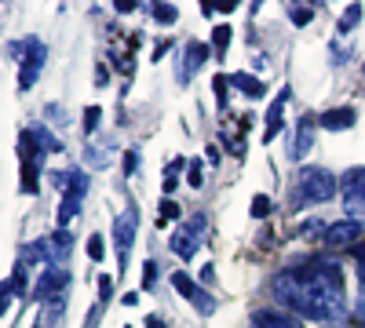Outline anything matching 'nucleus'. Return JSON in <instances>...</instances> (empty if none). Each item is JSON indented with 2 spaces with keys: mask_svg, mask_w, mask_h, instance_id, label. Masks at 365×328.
I'll list each match as a JSON object with an SVG mask.
<instances>
[{
  "mask_svg": "<svg viewBox=\"0 0 365 328\" xmlns=\"http://www.w3.org/2000/svg\"><path fill=\"white\" fill-rule=\"evenodd\" d=\"M274 295L307 321H336L347 310L344 270L332 259H299L274 277Z\"/></svg>",
  "mask_w": 365,
  "mask_h": 328,
  "instance_id": "1",
  "label": "nucleus"
},
{
  "mask_svg": "<svg viewBox=\"0 0 365 328\" xmlns=\"http://www.w3.org/2000/svg\"><path fill=\"white\" fill-rule=\"evenodd\" d=\"M332 194H336V175L325 168H303L296 183L289 186V208L299 212V208H311V204H325Z\"/></svg>",
  "mask_w": 365,
  "mask_h": 328,
  "instance_id": "2",
  "label": "nucleus"
},
{
  "mask_svg": "<svg viewBox=\"0 0 365 328\" xmlns=\"http://www.w3.org/2000/svg\"><path fill=\"white\" fill-rule=\"evenodd\" d=\"M41 142L34 139V132L22 128L19 132V157H22V194H37L41 190Z\"/></svg>",
  "mask_w": 365,
  "mask_h": 328,
  "instance_id": "3",
  "label": "nucleus"
},
{
  "mask_svg": "<svg viewBox=\"0 0 365 328\" xmlns=\"http://www.w3.org/2000/svg\"><path fill=\"white\" fill-rule=\"evenodd\" d=\"M205 230H208L205 216H201V212H194L187 223L175 226V233L168 237L172 252H175L179 259H194V255H197V248H201V241H205Z\"/></svg>",
  "mask_w": 365,
  "mask_h": 328,
  "instance_id": "4",
  "label": "nucleus"
},
{
  "mask_svg": "<svg viewBox=\"0 0 365 328\" xmlns=\"http://www.w3.org/2000/svg\"><path fill=\"white\" fill-rule=\"evenodd\" d=\"M135 230H139V208L128 204L125 212L113 219V245H117V263H120L117 270H125V259H128V252L135 245Z\"/></svg>",
  "mask_w": 365,
  "mask_h": 328,
  "instance_id": "5",
  "label": "nucleus"
},
{
  "mask_svg": "<svg viewBox=\"0 0 365 328\" xmlns=\"http://www.w3.org/2000/svg\"><path fill=\"white\" fill-rule=\"evenodd\" d=\"M344 208L351 223H365V168L344 171Z\"/></svg>",
  "mask_w": 365,
  "mask_h": 328,
  "instance_id": "6",
  "label": "nucleus"
},
{
  "mask_svg": "<svg viewBox=\"0 0 365 328\" xmlns=\"http://www.w3.org/2000/svg\"><path fill=\"white\" fill-rule=\"evenodd\" d=\"M22 51H26V58H22V70H19V88L22 92H29V88L37 84V77H41V70H44V44L37 41V37H29V41H22Z\"/></svg>",
  "mask_w": 365,
  "mask_h": 328,
  "instance_id": "7",
  "label": "nucleus"
},
{
  "mask_svg": "<svg viewBox=\"0 0 365 328\" xmlns=\"http://www.w3.org/2000/svg\"><path fill=\"white\" fill-rule=\"evenodd\" d=\"M66 285H70V274L63 270V266H48L44 277L37 281V288L29 292V300H34V303H51V300H55V295L63 292Z\"/></svg>",
  "mask_w": 365,
  "mask_h": 328,
  "instance_id": "8",
  "label": "nucleus"
},
{
  "mask_svg": "<svg viewBox=\"0 0 365 328\" xmlns=\"http://www.w3.org/2000/svg\"><path fill=\"white\" fill-rule=\"evenodd\" d=\"M314 117H299V125H296V139H292V146H289V157L292 161H303L311 150H314Z\"/></svg>",
  "mask_w": 365,
  "mask_h": 328,
  "instance_id": "9",
  "label": "nucleus"
},
{
  "mask_svg": "<svg viewBox=\"0 0 365 328\" xmlns=\"http://www.w3.org/2000/svg\"><path fill=\"white\" fill-rule=\"evenodd\" d=\"M358 233H361V223H351V219H344V223H332V226L325 230V237H322V241H325L329 248H351V245L358 241Z\"/></svg>",
  "mask_w": 365,
  "mask_h": 328,
  "instance_id": "10",
  "label": "nucleus"
},
{
  "mask_svg": "<svg viewBox=\"0 0 365 328\" xmlns=\"http://www.w3.org/2000/svg\"><path fill=\"white\" fill-rule=\"evenodd\" d=\"M354 121H358V113H354L351 106H340V110H325V113L318 117V125H322L325 132H344V128H354Z\"/></svg>",
  "mask_w": 365,
  "mask_h": 328,
  "instance_id": "11",
  "label": "nucleus"
},
{
  "mask_svg": "<svg viewBox=\"0 0 365 328\" xmlns=\"http://www.w3.org/2000/svg\"><path fill=\"white\" fill-rule=\"evenodd\" d=\"M208 58V48L201 44V41H190L187 44V58H182V70H179V84H190V77H194V70Z\"/></svg>",
  "mask_w": 365,
  "mask_h": 328,
  "instance_id": "12",
  "label": "nucleus"
},
{
  "mask_svg": "<svg viewBox=\"0 0 365 328\" xmlns=\"http://www.w3.org/2000/svg\"><path fill=\"white\" fill-rule=\"evenodd\" d=\"M289 95H292V92H289V88H285V92H282L278 99L270 102V110H267V132H263V142H270L274 135L282 132V121H285L282 113H285V102H289Z\"/></svg>",
  "mask_w": 365,
  "mask_h": 328,
  "instance_id": "13",
  "label": "nucleus"
},
{
  "mask_svg": "<svg viewBox=\"0 0 365 328\" xmlns=\"http://www.w3.org/2000/svg\"><path fill=\"white\" fill-rule=\"evenodd\" d=\"M70 233L66 230H55L51 233V241H48V252H51V263L58 266V263H66V255H70Z\"/></svg>",
  "mask_w": 365,
  "mask_h": 328,
  "instance_id": "14",
  "label": "nucleus"
},
{
  "mask_svg": "<svg viewBox=\"0 0 365 328\" xmlns=\"http://www.w3.org/2000/svg\"><path fill=\"white\" fill-rule=\"evenodd\" d=\"M230 84H234V88H241V92H245L249 99H259V95H263V80H259V77H252V73H234V77H230Z\"/></svg>",
  "mask_w": 365,
  "mask_h": 328,
  "instance_id": "15",
  "label": "nucleus"
},
{
  "mask_svg": "<svg viewBox=\"0 0 365 328\" xmlns=\"http://www.w3.org/2000/svg\"><path fill=\"white\" fill-rule=\"evenodd\" d=\"M81 201H84V197H63V204H58V216H55V223H58V226L73 223V219L81 216Z\"/></svg>",
  "mask_w": 365,
  "mask_h": 328,
  "instance_id": "16",
  "label": "nucleus"
},
{
  "mask_svg": "<svg viewBox=\"0 0 365 328\" xmlns=\"http://www.w3.org/2000/svg\"><path fill=\"white\" fill-rule=\"evenodd\" d=\"M172 288L182 295V300H190V303H194L197 295H201V288H197V285H194L187 274H182V270H175V274H172Z\"/></svg>",
  "mask_w": 365,
  "mask_h": 328,
  "instance_id": "17",
  "label": "nucleus"
},
{
  "mask_svg": "<svg viewBox=\"0 0 365 328\" xmlns=\"http://www.w3.org/2000/svg\"><path fill=\"white\" fill-rule=\"evenodd\" d=\"M256 328H299L296 321L282 317V314H270V310H259L256 314Z\"/></svg>",
  "mask_w": 365,
  "mask_h": 328,
  "instance_id": "18",
  "label": "nucleus"
},
{
  "mask_svg": "<svg viewBox=\"0 0 365 328\" xmlns=\"http://www.w3.org/2000/svg\"><path fill=\"white\" fill-rule=\"evenodd\" d=\"M29 132H34V139L41 142V150H44V154H55V150H63V142H58L55 135H48V132H44L41 125H34V128H29Z\"/></svg>",
  "mask_w": 365,
  "mask_h": 328,
  "instance_id": "19",
  "label": "nucleus"
},
{
  "mask_svg": "<svg viewBox=\"0 0 365 328\" xmlns=\"http://www.w3.org/2000/svg\"><path fill=\"white\" fill-rule=\"evenodd\" d=\"M358 22H361V4H351V8L344 11V18H340V33L347 37V33H351V29L358 26Z\"/></svg>",
  "mask_w": 365,
  "mask_h": 328,
  "instance_id": "20",
  "label": "nucleus"
},
{
  "mask_svg": "<svg viewBox=\"0 0 365 328\" xmlns=\"http://www.w3.org/2000/svg\"><path fill=\"white\" fill-rule=\"evenodd\" d=\"M325 230H329V226H325L322 219H307V223L299 226V237H325Z\"/></svg>",
  "mask_w": 365,
  "mask_h": 328,
  "instance_id": "21",
  "label": "nucleus"
},
{
  "mask_svg": "<svg viewBox=\"0 0 365 328\" xmlns=\"http://www.w3.org/2000/svg\"><path fill=\"white\" fill-rule=\"evenodd\" d=\"M227 44H230V26H216V33H212V48H216L220 55L227 51Z\"/></svg>",
  "mask_w": 365,
  "mask_h": 328,
  "instance_id": "22",
  "label": "nucleus"
},
{
  "mask_svg": "<svg viewBox=\"0 0 365 328\" xmlns=\"http://www.w3.org/2000/svg\"><path fill=\"white\" fill-rule=\"evenodd\" d=\"M150 15H154L158 22H175V8H168V4H150Z\"/></svg>",
  "mask_w": 365,
  "mask_h": 328,
  "instance_id": "23",
  "label": "nucleus"
},
{
  "mask_svg": "<svg viewBox=\"0 0 365 328\" xmlns=\"http://www.w3.org/2000/svg\"><path fill=\"white\" fill-rule=\"evenodd\" d=\"M263 216H270V197L256 194L252 197V219H263Z\"/></svg>",
  "mask_w": 365,
  "mask_h": 328,
  "instance_id": "24",
  "label": "nucleus"
},
{
  "mask_svg": "<svg viewBox=\"0 0 365 328\" xmlns=\"http://www.w3.org/2000/svg\"><path fill=\"white\" fill-rule=\"evenodd\" d=\"M99 117H103V110H99V106H88V110H84V135H88V132H96Z\"/></svg>",
  "mask_w": 365,
  "mask_h": 328,
  "instance_id": "25",
  "label": "nucleus"
},
{
  "mask_svg": "<svg viewBox=\"0 0 365 328\" xmlns=\"http://www.w3.org/2000/svg\"><path fill=\"white\" fill-rule=\"evenodd\" d=\"M212 88H216V99H220V106H227V88H230V77H216V80H212Z\"/></svg>",
  "mask_w": 365,
  "mask_h": 328,
  "instance_id": "26",
  "label": "nucleus"
},
{
  "mask_svg": "<svg viewBox=\"0 0 365 328\" xmlns=\"http://www.w3.org/2000/svg\"><path fill=\"white\" fill-rule=\"evenodd\" d=\"M172 216H179V208H175V204H172V197H165V201H161V216H158V223H161V226H165V223H168V219H172Z\"/></svg>",
  "mask_w": 365,
  "mask_h": 328,
  "instance_id": "27",
  "label": "nucleus"
},
{
  "mask_svg": "<svg viewBox=\"0 0 365 328\" xmlns=\"http://www.w3.org/2000/svg\"><path fill=\"white\" fill-rule=\"evenodd\" d=\"M88 255H91V259H96V263L103 259V237H96V233H91V237H88Z\"/></svg>",
  "mask_w": 365,
  "mask_h": 328,
  "instance_id": "28",
  "label": "nucleus"
},
{
  "mask_svg": "<svg viewBox=\"0 0 365 328\" xmlns=\"http://www.w3.org/2000/svg\"><path fill=\"white\" fill-rule=\"evenodd\" d=\"M11 295H15V285H11V281H4V285H0V314L8 310V303H11Z\"/></svg>",
  "mask_w": 365,
  "mask_h": 328,
  "instance_id": "29",
  "label": "nucleus"
},
{
  "mask_svg": "<svg viewBox=\"0 0 365 328\" xmlns=\"http://www.w3.org/2000/svg\"><path fill=\"white\" fill-rule=\"evenodd\" d=\"M311 18H314V11H311V8H292V22H296V26H307Z\"/></svg>",
  "mask_w": 365,
  "mask_h": 328,
  "instance_id": "30",
  "label": "nucleus"
},
{
  "mask_svg": "<svg viewBox=\"0 0 365 328\" xmlns=\"http://www.w3.org/2000/svg\"><path fill=\"white\" fill-rule=\"evenodd\" d=\"M154 281H158V266H154V263H146V266H143V285H146V288H154Z\"/></svg>",
  "mask_w": 365,
  "mask_h": 328,
  "instance_id": "31",
  "label": "nucleus"
},
{
  "mask_svg": "<svg viewBox=\"0 0 365 328\" xmlns=\"http://www.w3.org/2000/svg\"><path fill=\"white\" fill-rule=\"evenodd\" d=\"M110 295H113V277H99V300H110Z\"/></svg>",
  "mask_w": 365,
  "mask_h": 328,
  "instance_id": "32",
  "label": "nucleus"
},
{
  "mask_svg": "<svg viewBox=\"0 0 365 328\" xmlns=\"http://www.w3.org/2000/svg\"><path fill=\"white\" fill-rule=\"evenodd\" d=\"M135 168H139V154L128 150V154H125V175H135Z\"/></svg>",
  "mask_w": 365,
  "mask_h": 328,
  "instance_id": "33",
  "label": "nucleus"
},
{
  "mask_svg": "<svg viewBox=\"0 0 365 328\" xmlns=\"http://www.w3.org/2000/svg\"><path fill=\"white\" fill-rule=\"evenodd\" d=\"M205 175H201V161H190V186H201Z\"/></svg>",
  "mask_w": 365,
  "mask_h": 328,
  "instance_id": "34",
  "label": "nucleus"
},
{
  "mask_svg": "<svg viewBox=\"0 0 365 328\" xmlns=\"http://www.w3.org/2000/svg\"><path fill=\"white\" fill-rule=\"evenodd\" d=\"M146 328H165V321L161 317H146Z\"/></svg>",
  "mask_w": 365,
  "mask_h": 328,
  "instance_id": "35",
  "label": "nucleus"
},
{
  "mask_svg": "<svg viewBox=\"0 0 365 328\" xmlns=\"http://www.w3.org/2000/svg\"><path fill=\"white\" fill-rule=\"evenodd\" d=\"M340 328H351V324H340Z\"/></svg>",
  "mask_w": 365,
  "mask_h": 328,
  "instance_id": "36",
  "label": "nucleus"
},
{
  "mask_svg": "<svg viewBox=\"0 0 365 328\" xmlns=\"http://www.w3.org/2000/svg\"><path fill=\"white\" fill-rule=\"evenodd\" d=\"M361 73H365V66H361Z\"/></svg>",
  "mask_w": 365,
  "mask_h": 328,
  "instance_id": "37",
  "label": "nucleus"
}]
</instances>
